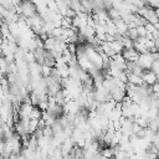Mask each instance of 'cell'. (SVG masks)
<instances>
[{
    "instance_id": "obj_1",
    "label": "cell",
    "mask_w": 159,
    "mask_h": 159,
    "mask_svg": "<svg viewBox=\"0 0 159 159\" xmlns=\"http://www.w3.org/2000/svg\"><path fill=\"white\" fill-rule=\"evenodd\" d=\"M20 6H21V10H22V16H25L26 19L37 14V7L31 0H24Z\"/></svg>"
},
{
    "instance_id": "obj_2",
    "label": "cell",
    "mask_w": 159,
    "mask_h": 159,
    "mask_svg": "<svg viewBox=\"0 0 159 159\" xmlns=\"http://www.w3.org/2000/svg\"><path fill=\"white\" fill-rule=\"evenodd\" d=\"M122 55H123V57L128 62H137L140 53L135 48H124V51L122 52Z\"/></svg>"
},
{
    "instance_id": "obj_3",
    "label": "cell",
    "mask_w": 159,
    "mask_h": 159,
    "mask_svg": "<svg viewBox=\"0 0 159 159\" xmlns=\"http://www.w3.org/2000/svg\"><path fill=\"white\" fill-rule=\"evenodd\" d=\"M142 78L144 81V83H147L148 86H153L158 81V76L152 70H145L143 72V75H142Z\"/></svg>"
},
{
    "instance_id": "obj_4",
    "label": "cell",
    "mask_w": 159,
    "mask_h": 159,
    "mask_svg": "<svg viewBox=\"0 0 159 159\" xmlns=\"http://www.w3.org/2000/svg\"><path fill=\"white\" fill-rule=\"evenodd\" d=\"M127 75H128V83L134 84V86H142V84L144 83L142 76H137V75L128 73V72H127Z\"/></svg>"
},
{
    "instance_id": "obj_5",
    "label": "cell",
    "mask_w": 159,
    "mask_h": 159,
    "mask_svg": "<svg viewBox=\"0 0 159 159\" xmlns=\"http://www.w3.org/2000/svg\"><path fill=\"white\" fill-rule=\"evenodd\" d=\"M125 96H127L125 89H120V88H118L117 91H114V92L112 93V99H114V101L118 103V102H122V101L124 99Z\"/></svg>"
},
{
    "instance_id": "obj_6",
    "label": "cell",
    "mask_w": 159,
    "mask_h": 159,
    "mask_svg": "<svg viewBox=\"0 0 159 159\" xmlns=\"http://www.w3.org/2000/svg\"><path fill=\"white\" fill-rule=\"evenodd\" d=\"M42 111L37 107V106H34L32 111H31V114H30V119H41L42 118Z\"/></svg>"
},
{
    "instance_id": "obj_7",
    "label": "cell",
    "mask_w": 159,
    "mask_h": 159,
    "mask_svg": "<svg viewBox=\"0 0 159 159\" xmlns=\"http://www.w3.org/2000/svg\"><path fill=\"white\" fill-rule=\"evenodd\" d=\"M137 31H138V35H139V37H147V34H148V31H147L145 26H138V27H137Z\"/></svg>"
},
{
    "instance_id": "obj_8",
    "label": "cell",
    "mask_w": 159,
    "mask_h": 159,
    "mask_svg": "<svg viewBox=\"0 0 159 159\" xmlns=\"http://www.w3.org/2000/svg\"><path fill=\"white\" fill-rule=\"evenodd\" d=\"M152 92L155 93V94H159V82H157L152 86Z\"/></svg>"
}]
</instances>
